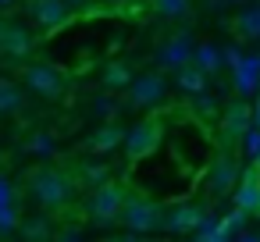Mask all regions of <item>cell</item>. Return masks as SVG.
<instances>
[{
  "instance_id": "8fae6325",
  "label": "cell",
  "mask_w": 260,
  "mask_h": 242,
  "mask_svg": "<svg viewBox=\"0 0 260 242\" xmlns=\"http://www.w3.org/2000/svg\"><path fill=\"white\" fill-rule=\"evenodd\" d=\"M25 86L36 89L40 96H61L64 93V75L54 64H25Z\"/></svg>"
},
{
  "instance_id": "9a60e30c",
  "label": "cell",
  "mask_w": 260,
  "mask_h": 242,
  "mask_svg": "<svg viewBox=\"0 0 260 242\" xmlns=\"http://www.w3.org/2000/svg\"><path fill=\"white\" fill-rule=\"evenodd\" d=\"M232 75H235V89H239L242 96L260 93V54H242L239 68H235Z\"/></svg>"
},
{
  "instance_id": "8992f818",
  "label": "cell",
  "mask_w": 260,
  "mask_h": 242,
  "mask_svg": "<svg viewBox=\"0 0 260 242\" xmlns=\"http://www.w3.org/2000/svg\"><path fill=\"white\" fill-rule=\"evenodd\" d=\"M207 214L210 210L203 203H192L189 196L185 199H168L164 203V231L168 235H192Z\"/></svg>"
},
{
  "instance_id": "4fadbf2b",
  "label": "cell",
  "mask_w": 260,
  "mask_h": 242,
  "mask_svg": "<svg viewBox=\"0 0 260 242\" xmlns=\"http://www.w3.org/2000/svg\"><path fill=\"white\" fill-rule=\"evenodd\" d=\"M253 125V107L249 103H228L221 111V132H224V143H239L246 135V128Z\"/></svg>"
},
{
  "instance_id": "603a6c76",
  "label": "cell",
  "mask_w": 260,
  "mask_h": 242,
  "mask_svg": "<svg viewBox=\"0 0 260 242\" xmlns=\"http://www.w3.org/2000/svg\"><path fill=\"white\" fill-rule=\"evenodd\" d=\"M18 231H22L25 238H50V235H57V231L50 228V221H47V217H32V221H25Z\"/></svg>"
},
{
  "instance_id": "ffe728a7",
  "label": "cell",
  "mask_w": 260,
  "mask_h": 242,
  "mask_svg": "<svg viewBox=\"0 0 260 242\" xmlns=\"http://www.w3.org/2000/svg\"><path fill=\"white\" fill-rule=\"evenodd\" d=\"M189 111H192L203 125H214V121H221V111H224V107L217 103V96H210V93L203 89V93H196V96H192Z\"/></svg>"
},
{
  "instance_id": "9c48e42d",
  "label": "cell",
  "mask_w": 260,
  "mask_h": 242,
  "mask_svg": "<svg viewBox=\"0 0 260 242\" xmlns=\"http://www.w3.org/2000/svg\"><path fill=\"white\" fill-rule=\"evenodd\" d=\"M25 15L40 32H61L72 22V4L68 0H29Z\"/></svg>"
},
{
  "instance_id": "44dd1931",
  "label": "cell",
  "mask_w": 260,
  "mask_h": 242,
  "mask_svg": "<svg viewBox=\"0 0 260 242\" xmlns=\"http://www.w3.org/2000/svg\"><path fill=\"white\" fill-rule=\"evenodd\" d=\"M18 111H22V89L11 79H0V118L18 114Z\"/></svg>"
},
{
  "instance_id": "f1b7e54d",
  "label": "cell",
  "mask_w": 260,
  "mask_h": 242,
  "mask_svg": "<svg viewBox=\"0 0 260 242\" xmlns=\"http://www.w3.org/2000/svg\"><path fill=\"white\" fill-rule=\"evenodd\" d=\"M57 238H82V228H61Z\"/></svg>"
},
{
  "instance_id": "8d00e7d4",
  "label": "cell",
  "mask_w": 260,
  "mask_h": 242,
  "mask_svg": "<svg viewBox=\"0 0 260 242\" xmlns=\"http://www.w3.org/2000/svg\"><path fill=\"white\" fill-rule=\"evenodd\" d=\"M256 96H260V93H256Z\"/></svg>"
},
{
  "instance_id": "1f68e13d",
  "label": "cell",
  "mask_w": 260,
  "mask_h": 242,
  "mask_svg": "<svg viewBox=\"0 0 260 242\" xmlns=\"http://www.w3.org/2000/svg\"><path fill=\"white\" fill-rule=\"evenodd\" d=\"M68 4H72V8H89L93 0H68Z\"/></svg>"
},
{
  "instance_id": "4316f807",
  "label": "cell",
  "mask_w": 260,
  "mask_h": 242,
  "mask_svg": "<svg viewBox=\"0 0 260 242\" xmlns=\"http://www.w3.org/2000/svg\"><path fill=\"white\" fill-rule=\"evenodd\" d=\"M29 150H32V153H50L54 143H50V135H36V139L29 143Z\"/></svg>"
},
{
  "instance_id": "e0dca14e",
  "label": "cell",
  "mask_w": 260,
  "mask_h": 242,
  "mask_svg": "<svg viewBox=\"0 0 260 242\" xmlns=\"http://www.w3.org/2000/svg\"><path fill=\"white\" fill-rule=\"evenodd\" d=\"M207 72L196 64V61H189V64H182L178 72H175V86L182 89V93H189V96H196V93H203L207 89Z\"/></svg>"
},
{
  "instance_id": "83f0119b",
  "label": "cell",
  "mask_w": 260,
  "mask_h": 242,
  "mask_svg": "<svg viewBox=\"0 0 260 242\" xmlns=\"http://www.w3.org/2000/svg\"><path fill=\"white\" fill-rule=\"evenodd\" d=\"M239 61H242V54H239V50H224V64H228L232 72L239 68Z\"/></svg>"
},
{
  "instance_id": "2e32d148",
  "label": "cell",
  "mask_w": 260,
  "mask_h": 242,
  "mask_svg": "<svg viewBox=\"0 0 260 242\" xmlns=\"http://www.w3.org/2000/svg\"><path fill=\"white\" fill-rule=\"evenodd\" d=\"M125 132H128V128H121V125L111 118L107 125H100V128L89 135V153H111V150L125 146Z\"/></svg>"
},
{
  "instance_id": "ac0fdd59",
  "label": "cell",
  "mask_w": 260,
  "mask_h": 242,
  "mask_svg": "<svg viewBox=\"0 0 260 242\" xmlns=\"http://www.w3.org/2000/svg\"><path fill=\"white\" fill-rule=\"evenodd\" d=\"M192 61H196V64L207 72V75H217V72L224 68V50H221L217 43H196Z\"/></svg>"
},
{
  "instance_id": "5b68a950",
  "label": "cell",
  "mask_w": 260,
  "mask_h": 242,
  "mask_svg": "<svg viewBox=\"0 0 260 242\" xmlns=\"http://www.w3.org/2000/svg\"><path fill=\"white\" fill-rule=\"evenodd\" d=\"M157 146H164V118L160 114L143 118L139 125H132L125 132V153H128V160H139V157L153 153Z\"/></svg>"
},
{
  "instance_id": "3957f363",
  "label": "cell",
  "mask_w": 260,
  "mask_h": 242,
  "mask_svg": "<svg viewBox=\"0 0 260 242\" xmlns=\"http://www.w3.org/2000/svg\"><path fill=\"white\" fill-rule=\"evenodd\" d=\"M29 189H32V196H36V203H40L43 210H61V206H68L72 196H75L72 178H68L64 171H57V167H40V171H32Z\"/></svg>"
},
{
  "instance_id": "52a82bcc",
  "label": "cell",
  "mask_w": 260,
  "mask_h": 242,
  "mask_svg": "<svg viewBox=\"0 0 260 242\" xmlns=\"http://www.w3.org/2000/svg\"><path fill=\"white\" fill-rule=\"evenodd\" d=\"M125 93H128V96H125V103H128V107H136V111H153V107H160V103H164L168 82H164V75H160V72H143V75H136V79H132V86H128Z\"/></svg>"
},
{
  "instance_id": "e575fe53",
  "label": "cell",
  "mask_w": 260,
  "mask_h": 242,
  "mask_svg": "<svg viewBox=\"0 0 260 242\" xmlns=\"http://www.w3.org/2000/svg\"><path fill=\"white\" fill-rule=\"evenodd\" d=\"M253 164H256V167H260V153H256V157H253Z\"/></svg>"
},
{
  "instance_id": "4dcf8cb0",
  "label": "cell",
  "mask_w": 260,
  "mask_h": 242,
  "mask_svg": "<svg viewBox=\"0 0 260 242\" xmlns=\"http://www.w3.org/2000/svg\"><path fill=\"white\" fill-rule=\"evenodd\" d=\"M253 125H260V100L253 103Z\"/></svg>"
},
{
  "instance_id": "30bf717a",
  "label": "cell",
  "mask_w": 260,
  "mask_h": 242,
  "mask_svg": "<svg viewBox=\"0 0 260 242\" xmlns=\"http://www.w3.org/2000/svg\"><path fill=\"white\" fill-rule=\"evenodd\" d=\"M192 54H196V40H192V32H175V36H168L164 43H160V50H157V64L160 68H168V72H178L182 64H189L192 61Z\"/></svg>"
},
{
  "instance_id": "d6a6232c",
  "label": "cell",
  "mask_w": 260,
  "mask_h": 242,
  "mask_svg": "<svg viewBox=\"0 0 260 242\" xmlns=\"http://www.w3.org/2000/svg\"><path fill=\"white\" fill-rule=\"evenodd\" d=\"M8 4H15V0H0V8H8Z\"/></svg>"
},
{
  "instance_id": "cb8c5ba5",
  "label": "cell",
  "mask_w": 260,
  "mask_h": 242,
  "mask_svg": "<svg viewBox=\"0 0 260 242\" xmlns=\"http://www.w3.org/2000/svg\"><path fill=\"white\" fill-rule=\"evenodd\" d=\"M239 143H242V153L253 160V157L260 153V125H249V128H246V135H242Z\"/></svg>"
},
{
  "instance_id": "f546056e",
  "label": "cell",
  "mask_w": 260,
  "mask_h": 242,
  "mask_svg": "<svg viewBox=\"0 0 260 242\" xmlns=\"http://www.w3.org/2000/svg\"><path fill=\"white\" fill-rule=\"evenodd\" d=\"M107 8H125V4H132V0H104Z\"/></svg>"
},
{
  "instance_id": "277c9868",
  "label": "cell",
  "mask_w": 260,
  "mask_h": 242,
  "mask_svg": "<svg viewBox=\"0 0 260 242\" xmlns=\"http://www.w3.org/2000/svg\"><path fill=\"white\" fill-rule=\"evenodd\" d=\"M125 196H128V189L121 185V182H100V185H93V192H89V203H86V210H89V221L96 224V228H111L114 221H121V206H125Z\"/></svg>"
},
{
  "instance_id": "836d02e7",
  "label": "cell",
  "mask_w": 260,
  "mask_h": 242,
  "mask_svg": "<svg viewBox=\"0 0 260 242\" xmlns=\"http://www.w3.org/2000/svg\"><path fill=\"white\" fill-rule=\"evenodd\" d=\"M4 29H8V25H4V22H0V40H4Z\"/></svg>"
},
{
  "instance_id": "7c38bea8",
  "label": "cell",
  "mask_w": 260,
  "mask_h": 242,
  "mask_svg": "<svg viewBox=\"0 0 260 242\" xmlns=\"http://www.w3.org/2000/svg\"><path fill=\"white\" fill-rule=\"evenodd\" d=\"M232 199H235V206H242L246 214H260V167H256V164H246V167H242Z\"/></svg>"
},
{
  "instance_id": "7402d4cb",
  "label": "cell",
  "mask_w": 260,
  "mask_h": 242,
  "mask_svg": "<svg viewBox=\"0 0 260 242\" xmlns=\"http://www.w3.org/2000/svg\"><path fill=\"white\" fill-rule=\"evenodd\" d=\"M192 8V0H153V11L160 18H185Z\"/></svg>"
},
{
  "instance_id": "5bb4252c",
  "label": "cell",
  "mask_w": 260,
  "mask_h": 242,
  "mask_svg": "<svg viewBox=\"0 0 260 242\" xmlns=\"http://www.w3.org/2000/svg\"><path fill=\"white\" fill-rule=\"evenodd\" d=\"M32 50H36V36H32L25 25H8V29H4V40H0V54H4V57L25 61Z\"/></svg>"
},
{
  "instance_id": "d4e9b609",
  "label": "cell",
  "mask_w": 260,
  "mask_h": 242,
  "mask_svg": "<svg viewBox=\"0 0 260 242\" xmlns=\"http://www.w3.org/2000/svg\"><path fill=\"white\" fill-rule=\"evenodd\" d=\"M107 178H111V171H107L104 164H93V167H86V171H82V182H86L89 189H93V185H100V182H107Z\"/></svg>"
},
{
  "instance_id": "d6986e66",
  "label": "cell",
  "mask_w": 260,
  "mask_h": 242,
  "mask_svg": "<svg viewBox=\"0 0 260 242\" xmlns=\"http://www.w3.org/2000/svg\"><path fill=\"white\" fill-rule=\"evenodd\" d=\"M132 79H136V72H132V64L128 61H111L107 68H104V89H128L132 86Z\"/></svg>"
},
{
  "instance_id": "ba28073f",
  "label": "cell",
  "mask_w": 260,
  "mask_h": 242,
  "mask_svg": "<svg viewBox=\"0 0 260 242\" xmlns=\"http://www.w3.org/2000/svg\"><path fill=\"white\" fill-rule=\"evenodd\" d=\"M239 175H242V167L232 153H214V160L203 171V185L210 189V196H232L239 185Z\"/></svg>"
},
{
  "instance_id": "d590c367",
  "label": "cell",
  "mask_w": 260,
  "mask_h": 242,
  "mask_svg": "<svg viewBox=\"0 0 260 242\" xmlns=\"http://www.w3.org/2000/svg\"><path fill=\"white\" fill-rule=\"evenodd\" d=\"M0 164H4V150H0Z\"/></svg>"
},
{
  "instance_id": "484cf974",
  "label": "cell",
  "mask_w": 260,
  "mask_h": 242,
  "mask_svg": "<svg viewBox=\"0 0 260 242\" xmlns=\"http://www.w3.org/2000/svg\"><path fill=\"white\" fill-rule=\"evenodd\" d=\"M114 111H118V103H114L111 89H107L104 96H96V114H100V118H114Z\"/></svg>"
},
{
  "instance_id": "7a4b0ae2",
  "label": "cell",
  "mask_w": 260,
  "mask_h": 242,
  "mask_svg": "<svg viewBox=\"0 0 260 242\" xmlns=\"http://www.w3.org/2000/svg\"><path fill=\"white\" fill-rule=\"evenodd\" d=\"M121 224H125L128 238L164 231V203L150 192H128L125 206H121Z\"/></svg>"
},
{
  "instance_id": "6da1fadb",
  "label": "cell",
  "mask_w": 260,
  "mask_h": 242,
  "mask_svg": "<svg viewBox=\"0 0 260 242\" xmlns=\"http://www.w3.org/2000/svg\"><path fill=\"white\" fill-rule=\"evenodd\" d=\"M171 135H168V146H171V153L196 175V178H203V171H207V164L214 160V153H217V143L207 135V125L189 111V114H182L178 118V125L175 128H168Z\"/></svg>"
}]
</instances>
